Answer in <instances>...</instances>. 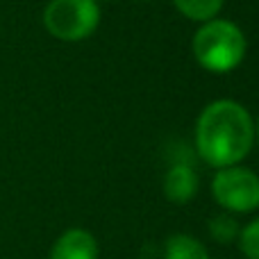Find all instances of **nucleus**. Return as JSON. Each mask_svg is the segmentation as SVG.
Listing matches in <instances>:
<instances>
[{
	"mask_svg": "<svg viewBox=\"0 0 259 259\" xmlns=\"http://www.w3.org/2000/svg\"><path fill=\"white\" fill-rule=\"evenodd\" d=\"M255 141V123L237 100H214L196 123V150L216 170L246 159Z\"/></svg>",
	"mask_w": 259,
	"mask_h": 259,
	"instance_id": "obj_1",
	"label": "nucleus"
},
{
	"mask_svg": "<svg viewBox=\"0 0 259 259\" xmlns=\"http://www.w3.org/2000/svg\"><path fill=\"white\" fill-rule=\"evenodd\" d=\"M191 50L202 68L211 73H228L243 62L248 44L239 25L225 18H211L196 32Z\"/></svg>",
	"mask_w": 259,
	"mask_h": 259,
	"instance_id": "obj_2",
	"label": "nucleus"
},
{
	"mask_svg": "<svg viewBox=\"0 0 259 259\" xmlns=\"http://www.w3.org/2000/svg\"><path fill=\"white\" fill-rule=\"evenodd\" d=\"M44 25L55 39L75 44L98 30L100 5L96 0H50L44 9Z\"/></svg>",
	"mask_w": 259,
	"mask_h": 259,
	"instance_id": "obj_3",
	"label": "nucleus"
},
{
	"mask_svg": "<svg viewBox=\"0 0 259 259\" xmlns=\"http://www.w3.org/2000/svg\"><path fill=\"white\" fill-rule=\"evenodd\" d=\"M211 191L223 209L234 214L255 211L259 207V175L241 166H225L214 175Z\"/></svg>",
	"mask_w": 259,
	"mask_h": 259,
	"instance_id": "obj_4",
	"label": "nucleus"
},
{
	"mask_svg": "<svg viewBox=\"0 0 259 259\" xmlns=\"http://www.w3.org/2000/svg\"><path fill=\"white\" fill-rule=\"evenodd\" d=\"M50 259H98V241L89 230H66L55 241Z\"/></svg>",
	"mask_w": 259,
	"mask_h": 259,
	"instance_id": "obj_5",
	"label": "nucleus"
},
{
	"mask_svg": "<svg viewBox=\"0 0 259 259\" xmlns=\"http://www.w3.org/2000/svg\"><path fill=\"white\" fill-rule=\"evenodd\" d=\"M200 189V178L191 164H173L166 170L164 178V193L175 205H187L191 198H196Z\"/></svg>",
	"mask_w": 259,
	"mask_h": 259,
	"instance_id": "obj_6",
	"label": "nucleus"
},
{
	"mask_svg": "<svg viewBox=\"0 0 259 259\" xmlns=\"http://www.w3.org/2000/svg\"><path fill=\"white\" fill-rule=\"evenodd\" d=\"M164 259H209L205 243L189 234H173L164 248Z\"/></svg>",
	"mask_w": 259,
	"mask_h": 259,
	"instance_id": "obj_7",
	"label": "nucleus"
},
{
	"mask_svg": "<svg viewBox=\"0 0 259 259\" xmlns=\"http://www.w3.org/2000/svg\"><path fill=\"white\" fill-rule=\"evenodd\" d=\"M173 5L178 7V12L182 16L200 23L216 18L219 12L223 9V0H173Z\"/></svg>",
	"mask_w": 259,
	"mask_h": 259,
	"instance_id": "obj_8",
	"label": "nucleus"
},
{
	"mask_svg": "<svg viewBox=\"0 0 259 259\" xmlns=\"http://www.w3.org/2000/svg\"><path fill=\"white\" fill-rule=\"evenodd\" d=\"M207 230H209V234L214 237L216 243H232L239 239V232H241V228H239V223L232 219L230 214H219L214 216V219L209 221V225H207Z\"/></svg>",
	"mask_w": 259,
	"mask_h": 259,
	"instance_id": "obj_9",
	"label": "nucleus"
},
{
	"mask_svg": "<svg viewBox=\"0 0 259 259\" xmlns=\"http://www.w3.org/2000/svg\"><path fill=\"white\" fill-rule=\"evenodd\" d=\"M237 241L246 259H259V219L250 221L246 228H241Z\"/></svg>",
	"mask_w": 259,
	"mask_h": 259,
	"instance_id": "obj_10",
	"label": "nucleus"
},
{
	"mask_svg": "<svg viewBox=\"0 0 259 259\" xmlns=\"http://www.w3.org/2000/svg\"><path fill=\"white\" fill-rule=\"evenodd\" d=\"M255 137L259 139V121H257V127H255Z\"/></svg>",
	"mask_w": 259,
	"mask_h": 259,
	"instance_id": "obj_11",
	"label": "nucleus"
},
{
	"mask_svg": "<svg viewBox=\"0 0 259 259\" xmlns=\"http://www.w3.org/2000/svg\"><path fill=\"white\" fill-rule=\"evenodd\" d=\"M139 3H148V0H139Z\"/></svg>",
	"mask_w": 259,
	"mask_h": 259,
	"instance_id": "obj_12",
	"label": "nucleus"
},
{
	"mask_svg": "<svg viewBox=\"0 0 259 259\" xmlns=\"http://www.w3.org/2000/svg\"><path fill=\"white\" fill-rule=\"evenodd\" d=\"M96 3H100V0H96Z\"/></svg>",
	"mask_w": 259,
	"mask_h": 259,
	"instance_id": "obj_13",
	"label": "nucleus"
}]
</instances>
